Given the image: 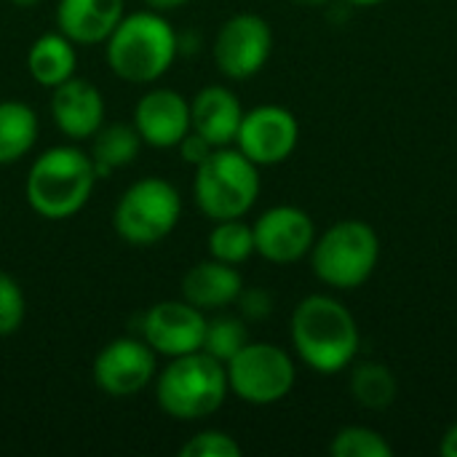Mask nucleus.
<instances>
[{
  "label": "nucleus",
  "instance_id": "1",
  "mask_svg": "<svg viewBox=\"0 0 457 457\" xmlns=\"http://www.w3.org/2000/svg\"><path fill=\"white\" fill-rule=\"evenodd\" d=\"M359 324L353 313L329 295H308L292 313V345L297 356L321 375L343 372L359 353Z\"/></svg>",
  "mask_w": 457,
  "mask_h": 457
},
{
  "label": "nucleus",
  "instance_id": "2",
  "mask_svg": "<svg viewBox=\"0 0 457 457\" xmlns=\"http://www.w3.org/2000/svg\"><path fill=\"white\" fill-rule=\"evenodd\" d=\"M107 43V64L126 83H153L169 72L179 54V35L161 11L126 13Z\"/></svg>",
  "mask_w": 457,
  "mask_h": 457
},
{
  "label": "nucleus",
  "instance_id": "3",
  "mask_svg": "<svg viewBox=\"0 0 457 457\" xmlns=\"http://www.w3.org/2000/svg\"><path fill=\"white\" fill-rule=\"evenodd\" d=\"M99 174L94 158L75 145L48 147L27 171V204L46 220L75 217L91 198Z\"/></svg>",
  "mask_w": 457,
  "mask_h": 457
},
{
  "label": "nucleus",
  "instance_id": "4",
  "mask_svg": "<svg viewBox=\"0 0 457 457\" xmlns=\"http://www.w3.org/2000/svg\"><path fill=\"white\" fill-rule=\"evenodd\" d=\"M230 394L228 370L206 351L171 359L155 378L158 407L174 420H204L214 415Z\"/></svg>",
  "mask_w": 457,
  "mask_h": 457
},
{
  "label": "nucleus",
  "instance_id": "5",
  "mask_svg": "<svg viewBox=\"0 0 457 457\" xmlns=\"http://www.w3.org/2000/svg\"><path fill=\"white\" fill-rule=\"evenodd\" d=\"M193 193L198 209L214 222L244 217L260 195V166L238 147H214L195 166Z\"/></svg>",
  "mask_w": 457,
  "mask_h": 457
},
{
  "label": "nucleus",
  "instance_id": "6",
  "mask_svg": "<svg viewBox=\"0 0 457 457\" xmlns=\"http://www.w3.org/2000/svg\"><path fill=\"white\" fill-rule=\"evenodd\" d=\"M380 238L364 220H340L311 249L319 281L332 289H359L378 268Z\"/></svg>",
  "mask_w": 457,
  "mask_h": 457
},
{
  "label": "nucleus",
  "instance_id": "7",
  "mask_svg": "<svg viewBox=\"0 0 457 457\" xmlns=\"http://www.w3.org/2000/svg\"><path fill=\"white\" fill-rule=\"evenodd\" d=\"M182 217V198L163 177H142L123 190L112 212L115 233L131 246L161 244Z\"/></svg>",
  "mask_w": 457,
  "mask_h": 457
},
{
  "label": "nucleus",
  "instance_id": "8",
  "mask_svg": "<svg viewBox=\"0 0 457 457\" xmlns=\"http://www.w3.org/2000/svg\"><path fill=\"white\" fill-rule=\"evenodd\" d=\"M228 386L246 404H276L295 388L292 356L273 343H246L228 364Z\"/></svg>",
  "mask_w": 457,
  "mask_h": 457
},
{
  "label": "nucleus",
  "instance_id": "9",
  "mask_svg": "<svg viewBox=\"0 0 457 457\" xmlns=\"http://www.w3.org/2000/svg\"><path fill=\"white\" fill-rule=\"evenodd\" d=\"M273 29L257 13L230 16L214 37V62L230 80L254 78L270 59Z\"/></svg>",
  "mask_w": 457,
  "mask_h": 457
},
{
  "label": "nucleus",
  "instance_id": "10",
  "mask_svg": "<svg viewBox=\"0 0 457 457\" xmlns=\"http://www.w3.org/2000/svg\"><path fill=\"white\" fill-rule=\"evenodd\" d=\"M300 142V123L281 104H260L244 112L236 147L257 166L284 163Z\"/></svg>",
  "mask_w": 457,
  "mask_h": 457
},
{
  "label": "nucleus",
  "instance_id": "11",
  "mask_svg": "<svg viewBox=\"0 0 457 457\" xmlns=\"http://www.w3.org/2000/svg\"><path fill=\"white\" fill-rule=\"evenodd\" d=\"M155 375V351L137 337H118L107 343L94 359V383L112 399L142 394Z\"/></svg>",
  "mask_w": 457,
  "mask_h": 457
},
{
  "label": "nucleus",
  "instance_id": "12",
  "mask_svg": "<svg viewBox=\"0 0 457 457\" xmlns=\"http://www.w3.org/2000/svg\"><path fill=\"white\" fill-rule=\"evenodd\" d=\"M206 316L187 300L155 303L142 319V340L155 356L177 359L204 348Z\"/></svg>",
  "mask_w": 457,
  "mask_h": 457
},
{
  "label": "nucleus",
  "instance_id": "13",
  "mask_svg": "<svg viewBox=\"0 0 457 457\" xmlns=\"http://www.w3.org/2000/svg\"><path fill=\"white\" fill-rule=\"evenodd\" d=\"M254 252L273 265H292L311 254L316 244V225L308 212L297 206H273L252 225Z\"/></svg>",
  "mask_w": 457,
  "mask_h": 457
},
{
  "label": "nucleus",
  "instance_id": "14",
  "mask_svg": "<svg viewBox=\"0 0 457 457\" xmlns=\"http://www.w3.org/2000/svg\"><path fill=\"white\" fill-rule=\"evenodd\" d=\"M134 129L150 147H177L193 129L190 102L174 88H153L134 107Z\"/></svg>",
  "mask_w": 457,
  "mask_h": 457
},
{
  "label": "nucleus",
  "instance_id": "15",
  "mask_svg": "<svg viewBox=\"0 0 457 457\" xmlns=\"http://www.w3.org/2000/svg\"><path fill=\"white\" fill-rule=\"evenodd\" d=\"M51 115L64 137L75 142L91 139L104 123V96L91 80L72 75L54 88Z\"/></svg>",
  "mask_w": 457,
  "mask_h": 457
},
{
  "label": "nucleus",
  "instance_id": "16",
  "mask_svg": "<svg viewBox=\"0 0 457 457\" xmlns=\"http://www.w3.org/2000/svg\"><path fill=\"white\" fill-rule=\"evenodd\" d=\"M126 16L123 0H59L56 29L72 43H104Z\"/></svg>",
  "mask_w": 457,
  "mask_h": 457
},
{
  "label": "nucleus",
  "instance_id": "17",
  "mask_svg": "<svg viewBox=\"0 0 457 457\" xmlns=\"http://www.w3.org/2000/svg\"><path fill=\"white\" fill-rule=\"evenodd\" d=\"M244 107L238 96L225 86H206L190 102V123L214 147H228L236 142Z\"/></svg>",
  "mask_w": 457,
  "mask_h": 457
},
{
  "label": "nucleus",
  "instance_id": "18",
  "mask_svg": "<svg viewBox=\"0 0 457 457\" xmlns=\"http://www.w3.org/2000/svg\"><path fill=\"white\" fill-rule=\"evenodd\" d=\"M244 289V278L236 265L220 260H204L193 265L182 278V300L195 305L198 311H220L238 300Z\"/></svg>",
  "mask_w": 457,
  "mask_h": 457
},
{
  "label": "nucleus",
  "instance_id": "19",
  "mask_svg": "<svg viewBox=\"0 0 457 457\" xmlns=\"http://www.w3.org/2000/svg\"><path fill=\"white\" fill-rule=\"evenodd\" d=\"M78 67V56H75V43L56 32H46L40 35L27 54V70L32 75L35 83L46 86V88H56L59 83H64L67 78L75 75Z\"/></svg>",
  "mask_w": 457,
  "mask_h": 457
},
{
  "label": "nucleus",
  "instance_id": "20",
  "mask_svg": "<svg viewBox=\"0 0 457 457\" xmlns=\"http://www.w3.org/2000/svg\"><path fill=\"white\" fill-rule=\"evenodd\" d=\"M37 115L29 104L5 99L0 102V166L21 161L37 142Z\"/></svg>",
  "mask_w": 457,
  "mask_h": 457
},
{
  "label": "nucleus",
  "instance_id": "21",
  "mask_svg": "<svg viewBox=\"0 0 457 457\" xmlns=\"http://www.w3.org/2000/svg\"><path fill=\"white\" fill-rule=\"evenodd\" d=\"M142 147V137L134 123H102V129L91 137V158L96 174H110L120 166H129Z\"/></svg>",
  "mask_w": 457,
  "mask_h": 457
},
{
  "label": "nucleus",
  "instance_id": "22",
  "mask_svg": "<svg viewBox=\"0 0 457 457\" xmlns=\"http://www.w3.org/2000/svg\"><path fill=\"white\" fill-rule=\"evenodd\" d=\"M351 394L367 410H386V407H391L396 402L399 383H396L394 372L386 364L367 361V364H359L353 370Z\"/></svg>",
  "mask_w": 457,
  "mask_h": 457
},
{
  "label": "nucleus",
  "instance_id": "23",
  "mask_svg": "<svg viewBox=\"0 0 457 457\" xmlns=\"http://www.w3.org/2000/svg\"><path fill=\"white\" fill-rule=\"evenodd\" d=\"M209 254L228 265H241L254 254V230L241 217L220 220L209 233Z\"/></svg>",
  "mask_w": 457,
  "mask_h": 457
},
{
  "label": "nucleus",
  "instance_id": "24",
  "mask_svg": "<svg viewBox=\"0 0 457 457\" xmlns=\"http://www.w3.org/2000/svg\"><path fill=\"white\" fill-rule=\"evenodd\" d=\"M246 343H249V332H246L244 319H236V316L206 319V335H204L201 351H206L209 356L228 364Z\"/></svg>",
  "mask_w": 457,
  "mask_h": 457
},
{
  "label": "nucleus",
  "instance_id": "25",
  "mask_svg": "<svg viewBox=\"0 0 457 457\" xmlns=\"http://www.w3.org/2000/svg\"><path fill=\"white\" fill-rule=\"evenodd\" d=\"M329 453L335 457H391L394 450L386 442L383 434L367 426H345L337 431V436L329 445Z\"/></svg>",
  "mask_w": 457,
  "mask_h": 457
},
{
  "label": "nucleus",
  "instance_id": "26",
  "mask_svg": "<svg viewBox=\"0 0 457 457\" xmlns=\"http://www.w3.org/2000/svg\"><path fill=\"white\" fill-rule=\"evenodd\" d=\"M24 313L27 303L19 281L0 270V337H11L13 332H19Z\"/></svg>",
  "mask_w": 457,
  "mask_h": 457
},
{
  "label": "nucleus",
  "instance_id": "27",
  "mask_svg": "<svg viewBox=\"0 0 457 457\" xmlns=\"http://www.w3.org/2000/svg\"><path fill=\"white\" fill-rule=\"evenodd\" d=\"M182 457H241V445L225 431H201L182 445Z\"/></svg>",
  "mask_w": 457,
  "mask_h": 457
},
{
  "label": "nucleus",
  "instance_id": "28",
  "mask_svg": "<svg viewBox=\"0 0 457 457\" xmlns=\"http://www.w3.org/2000/svg\"><path fill=\"white\" fill-rule=\"evenodd\" d=\"M236 303L241 305V316L249 321H262L273 313V297L265 289H241Z\"/></svg>",
  "mask_w": 457,
  "mask_h": 457
},
{
  "label": "nucleus",
  "instance_id": "29",
  "mask_svg": "<svg viewBox=\"0 0 457 457\" xmlns=\"http://www.w3.org/2000/svg\"><path fill=\"white\" fill-rule=\"evenodd\" d=\"M179 147V153H182V161L185 163H193V166H198V163H204L209 155H212V150H214V145L209 142V139H204L198 131H187L185 134V139L177 145Z\"/></svg>",
  "mask_w": 457,
  "mask_h": 457
},
{
  "label": "nucleus",
  "instance_id": "30",
  "mask_svg": "<svg viewBox=\"0 0 457 457\" xmlns=\"http://www.w3.org/2000/svg\"><path fill=\"white\" fill-rule=\"evenodd\" d=\"M439 453L445 457H457V423L447 428V434H445V439L439 445Z\"/></svg>",
  "mask_w": 457,
  "mask_h": 457
},
{
  "label": "nucleus",
  "instance_id": "31",
  "mask_svg": "<svg viewBox=\"0 0 457 457\" xmlns=\"http://www.w3.org/2000/svg\"><path fill=\"white\" fill-rule=\"evenodd\" d=\"M153 11H161V13H166V11H171V8H179V5H185L187 0H145Z\"/></svg>",
  "mask_w": 457,
  "mask_h": 457
},
{
  "label": "nucleus",
  "instance_id": "32",
  "mask_svg": "<svg viewBox=\"0 0 457 457\" xmlns=\"http://www.w3.org/2000/svg\"><path fill=\"white\" fill-rule=\"evenodd\" d=\"M348 5H356V8H367V5H378L383 0H345Z\"/></svg>",
  "mask_w": 457,
  "mask_h": 457
},
{
  "label": "nucleus",
  "instance_id": "33",
  "mask_svg": "<svg viewBox=\"0 0 457 457\" xmlns=\"http://www.w3.org/2000/svg\"><path fill=\"white\" fill-rule=\"evenodd\" d=\"M295 3H300V5H324L327 0H295Z\"/></svg>",
  "mask_w": 457,
  "mask_h": 457
},
{
  "label": "nucleus",
  "instance_id": "34",
  "mask_svg": "<svg viewBox=\"0 0 457 457\" xmlns=\"http://www.w3.org/2000/svg\"><path fill=\"white\" fill-rule=\"evenodd\" d=\"M11 3H16V5H21V8H27V5H35V3H40V0H11Z\"/></svg>",
  "mask_w": 457,
  "mask_h": 457
}]
</instances>
